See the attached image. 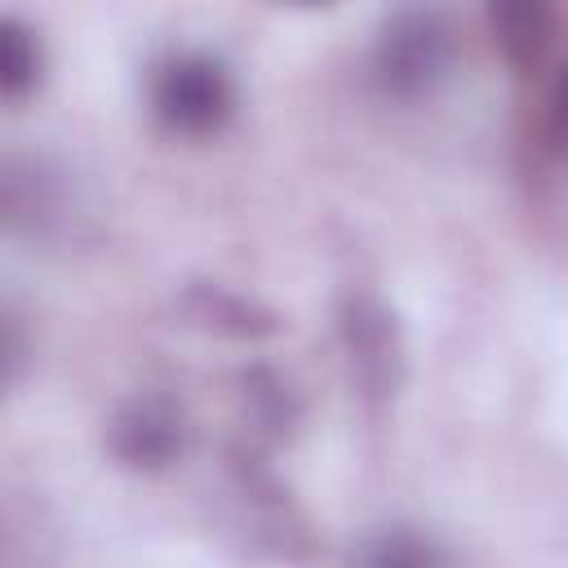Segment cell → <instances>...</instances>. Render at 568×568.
Instances as JSON below:
<instances>
[{
  "label": "cell",
  "mask_w": 568,
  "mask_h": 568,
  "mask_svg": "<svg viewBox=\"0 0 568 568\" xmlns=\"http://www.w3.org/2000/svg\"><path fill=\"white\" fill-rule=\"evenodd\" d=\"M444 58H448V31L439 13H422V9L399 13L377 40V71L395 93H422L444 71Z\"/></svg>",
  "instance_id": "cell-1"
},
{
  "label": "cell",
  "mask_w": 568,
  "mask_h": 568,
  "mask_svg": "<svg viewBox=\"0 0 568 568\" xmlns=\"http://www.w3.org/2000/svg\"><path fill=\"white\" fill-rule=\"evenodd\" d=\"M231 106V89L217 62L209 58H173L160 80H155V111L164 115V124L182 129V133H204L213 129Z\"/></svg>",
  "instance_id": "cell-2"
},
{
  "label": "cell",
  "mask_w": 568,
  "mask_h": 568,
  "mask_svg": "<svg viewBox=\"0 0 568 568\" xmlns=\"http://www.w3.org/2000/svg\"><path fill=\"white\" fill-rule=\"evenodd\" d=\"M346 342H351V359H355L359 377L373 390H386L390 364H395V342H390V320L377 302L359 297L346 306Z\"/></svg>",
  "instance_id": "cell-3"
},
{
  "label": "cell",
  "mask_w": 568,
  "mask_h": 568,
  "mask_svg": "<svg viewBox=\"0 0 568 568\" xmlns=\"http://www.w3.org/2000/svg\"><path fill=\"white\" fill-rule=\"evenodd\" d=\"M111 439H115V453H120L124 462L160 466V462H169L173 448H178V422H173V413H164V408H155V404H133L129 413H120Z\"/></svg>",
  "instance_id": "cell-4"
},
{
  "label": "cell",
  "mask_w": 568,
  "mask_h": 568,
  "mask_svg": "<svg viewBox=\"0 0 568 568\" xmlns=\"http://www.w3.org/2000/svg\"><path fill=\"white\" fill-rule=\"evenodd\" d=\"M493 31H497V44L506 49L510 62H532L550 40V9L501 4V9H493Z\"/></svg>",
  "instance_id": "cell-5"
},
{
  "label": "cell",
  "mask_w": 568,
  "mask_h": 568,
  "mask_svg": "<svg viewBox=\"0 0 568 568\" xmlns=\"http://www.w3.org/2000/svg\"><path fill=\"white\" fill-rule=\"evenodd\" d=\"M36 80V44L18 22H4V40H0V84L9 98H22Z\"/></svg>",
  "instance_id": "cell-6"
},
{
  "label": "cell",
  "mask_w": 568,
  "mask_h": 568,
  "mask_svg": "<svg viewBox=\"0 0 568 568\" xmlns=\"http://www.w3.org/2000/svg\"><path fill=\"white\" fill-rule=\"evenodd\" d=\"M555 133L568 138V75H564V84L555 93Z\"/></svg>",
  "instance_id": "cell-7"
}]
</instances>
